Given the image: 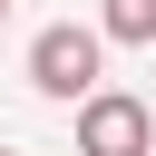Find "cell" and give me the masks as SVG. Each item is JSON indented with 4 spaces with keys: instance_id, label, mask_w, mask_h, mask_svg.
Returning <instances> with one entry per match:
<instances>
[{
    "instance_id": "5b68a950",
    "label": "cell",
    "mask_w": 156,
    "mask_h": 156,
    "mask_svg": "<svg viewBox=\"0 0 156 156\" xmlns=\"http://www.w3.org/2000/svg\"><path fill=\"white\" fill-rule=\"evenodd\" d=\"M146 49H156V39H146Z\"/></svg>"
},
{
    "instance_id": "7a4b0ae2",
    "label": "cell",
    "mask_w": 156,
    "mask_h": 156,
    "mask_svg": "<svg viewBox=\"0 0 156 156\" xmlns=\"http://www.w3.org/2000/svg\"><path fill=\"white\" fill-rule=\"evenodd\" d=\"M78 156H156V117L127 88H88L78 98Z\"/></svg>"
},
{
    "instance_id": "8992f818",
    "label": "cell",
    "mask_w": 156,
    "mask_h": 156,
    "mask_svg": "<svg viewBox=\"0 0 156 156\" xmlns=\"http://www.w3.org/2000/svg\"><path fill=\"white\" fill-rule=\"evenodd\" d=\"M0 156H10V146H0Z\"/></svg>"
},
{
    "instance_id": "6da1fadb",
    "label": "cell",
    "mask_w": 156,
    "mask_h": 156,
    "mask_svg": "<svg viewBox=\"0 0 156 156\" xmlns=\"http://www.w3.org/2000/svg\"><path fill=\"white\" fill-rule=\"evenodd\" d=\"M98 58H107V39L78 29V20H58V29L29 39V88H39V98H88V88H98Z\"/></svg>"
},
{
    "instance_id": "277c9868",
    "label": "cell",
    "mask_w": 156,
    "mask_h": 156,
    "mask_svg": "<svg viewBox=\"0 0 156 156\" xmlns=\"http://www.w3.org/2000/svg\"><path fill=\"white\" fill-rule=\"evenodd\" d=\"M0 20H10V0H0Z\"/></svg>"
},
{
    "instance_id": "3957f363",
    "label": "cell",
    "mask_w": 156,
    "mask_h": 156,
    "mask_svg": "<svg viewBox=\"0 0 156 156\" xmlns=\"http://www.w3.org/2000/svg\"><path fill=\"white\" fill-rule=\"evenodd\" d=\"M98 39H127V49H146V39H156V0H107V10H98Z\"/></svg>"
}]
</instances>
